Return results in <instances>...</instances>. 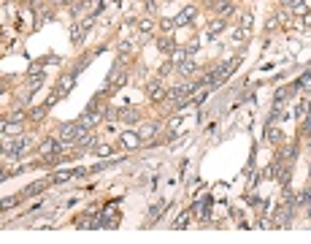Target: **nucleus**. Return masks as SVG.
<instances>
[{
  "mask_svg": "<svg viewBox=\"0 0 311 244\" xmlns=\"http://www.w3.org/2000/svg\"><path fill=\"white\" fill-rule=\"evenodd\" d=\"M65 147L68 144H62L60 138H43L41 141V147H38V152H41V160L46 163V166H57V163H62L65 160Z\"/></svg>",
  "mask_w": 311,
  "mask_h": 244,
  "instance_id": "1",
  "label": "nucleus"
},
{
  "mask_svg": "<svg viewBox=\"0 0 311 244\" xmlns=\"http://www.w3.org/2000/svg\"><path fill=\"white\" fill-rule=\"evenodd\" d=\"M87 133H90V128H84L79 119H76V122H62V125L57 128V138H60L62 144H68V147L79 144Z\"/></svg>",
  "mask_w": 311,
  "mask_h": 244,
  "instance_id": "2",
  "label": "nucleus"
},
{
  "mask_svg": "<svg viewBox=\"0 0 311 244\" xmlns=\"http://www.w3.org/2000/svg\"><path fill=\"white\" fill-rule=\"evenodd\" d=\"M168 90H171V87H165V82L160 79V76L146 84V95H149V100H152V103H165Z\"/></svg>",
  "mask_w": 311,
  "mask_h": 244,
  "instance_id": "3",
  "label": "nucleus"
},
{
  "mask_svg": "<svg viewBox=\"0 0 311 244\" xmlns=\"http://www.w3.org/2000/svg\"><path fill=\"white\" fill-rule=\"evenodd\" d=\"M73 87H76V76H73V73H62V76L57 79V84H54V95L62 100V98L71 95Z\"/></svg>",
  "mask_w": 311,
  "mask_h": 244,
  "instance_id": "4",
  "label": "nucleus"
},
{
  "mask_svg": "<svg viewBox=\"0 0 311 244\" xmlns=\"http://www.w3.org/2000/svg\"><path fill=\"white\" fill-rule=\"evenodd\" d=\"M292 214H295V206L292 204H281L276 212H273V222H276V228H290L292 225Z\"/></svg>",
  "mask_w": 311,
  "mask_h": 244,
  "instance_id": "5",
  "label": "nucleus"
},
{
  "mask_svg": "<svg viewBox=\"0 0 311 244\" xmlns=\"http://www.w3.org/2000/svg\"><path fill=\"white\" fill-rule=\"evenodd\" d=\"M300 92V87H298V82H292V84H284V87H279L276 92H273V103H287V100H292Z\"/></svg>",
  "mask_w": 311,
  "mask_h": 244,
  "instance_id": "6",
  "label": "nucleus"
},
{
  "mask_svg": "<svg viewBox=\"0 0 311 244\" xmlns=\"http://www.w3.org/2000/svg\"><path fill=\"white\" fill-rule=\"evenodd\" d=\"M141 117H144V111L138 106H122L119 109V122H125V125H138Z\"/></svg>",
  "mask_w": 311,
  "mask_h": 244,
  "instance_id": "7",
  "label": "nucleus"
},
{
  "mask_svg": "<svg viewBox=\"0 0 311 244\" xmlns=\"http://www.w3.org/2000/svg\"><path fill=\"white\" fill-rule=\"evenodd\" d=\"M119 144L125 147L127 152H133V149H138V147L144 144V141H141L138 130H122V133H119Z\"/></svg>",
  "mask_w": 311,
  "mask_h": 244,
  "instance_id": "8",
  "label": "nucleus"
},
{
  "mask_svg": "<svg viewBox=\"0 0 311 244\" xmlns=\"http://www.w3.org/2000/svg\"><path fill=\"white\" fill-rule=\"evenodd\" d=\"M157 133H160V122H146V125L138 128V136H141V141L144 144H154Z\"/></svg>",
  "mask_w": 311,
  "mask_h": 244,
  "instance_id": "9",
  "label": "nucleus"
},
{
  "mask_svg": "<svg viewBox=\"0 0 311 244\" xmlns=\"http://www.w3.org/2000/svg\"><path fill=\"white\" fill-rule=\"evenodd\" d=\"M298 152H300V147H298V141H292V144H287V147H281L279 152H276V160H281V163H295L298 160Z\"/></svg>",
  "mask_w": 311,
  "mask_h": 244,
  "instance_id": "10",
  "label": "nucleus"
},
{
  "mask_svg": "<svg viewBox=\"0 0 311 244\" xmlns=\"http://www.w3.org/2000/svg\"><path fill=\"white\" fill-rule=\"evenodd\" d=\"M103 119H106V117H103V111H92V109H87L79 117V122H81L84 128H90V130H98V125H100Z\"/></svg>",
  "mask_w": 311,
  "mask_h": 244,
  "instance_id": "11",
  "label": "nucleus"
},
{
  "mask_svg": "<svg viewBox=\"0 0 311 244\" xmlns=\"http://www.w3.org/2000/svg\"><path fill=\"white\" fill-rule=\"evenodd\" d=\"M176 73L182 79H192L195 73H197V63H195V57H187V60H182L176 65Z\"/></svg>",
  "mask_w": 311,
  "mask_h": 244,
  "instance_id": "12",
  "label": "nucleus"
},
{
  "mask_svg": "<svg viewBox=\"0 0 311 244\" xmlns=\"http://www.w3.org/2000/svg\"><path fill=\"white\" fill-rule=\"evenodd\" d=\"M209 6L214 8L216 11V16H225V19H228V16L233 14V0H209Z\"/></svg>",
  "mask_w": 311,
  "mask_h": 244,
  "instance_id": "13",
  "label": "nucleus"
},
{
  "mask_svg": "<svg viewBox=\"0 0 311 244\" xmlns=\"http://www.w3.org/2000/svg\"><path fill=\"white\" fill-rule=\"evenodd\" d=\"M52 182L49 179H41V182H33V185H27L25 190L19 193V198H30V195H38V193H46V187H49Z\"/></svg>",
  "mask_w": 311,
  "mask_h": 244,
  "instance_id": "14",
  "label": "nucleus"
},
{
  "mask_svg": "<svg viewBox=\"0 0 311 244\" xmlns=\"http://www.w3.org/2000/svg\"><path fill=\"white\" fill-rule=\"evenodd\" d=\"M84 38H87V27H84L81 22H73L71 25V44L73 46H81Z\"/></svg>",
  "mask_w": 311,
  "mask_h": 244,
  "instance_id": "15",
  "label": "nucleus"
},
{
  "mask_svg": "<svg viewBox=\"0 0 311 244\" xmlns=\"http://www.w3.org/2000/svg\"><path fill=\"white\" fill-rule=\"evenodd\" d=\"M225 27H228V19H225V16H214V19L206 25V30H209L211 38H216L219 33H225Z\"/></svg>",
  "mask_w": 311,
  "mask_h": 244,
  "instance_id": "16",
  "label": "nucleus"
},
{
  "mask_svg": "<svg viewBox=\"0 0 311 244\" xmlns=\"http://www.w3.org/2000/svg\"><path fill=\"white\" fill-rule=\"evenodd\" d=\"M71 179H73V168H60V171L49 174L52 185H62V182H71Z\"/></svg>",
  "mask_w": 311,
  "mask_h": 244,
  "instance_id": "17",
  "label": "nucleus"
},
{
  "mask_svg": "<svg viewBox=\"0 0 311 244\" xmlns=\"http://www.w3.org/2000/svg\"><path fill=\"white\" fill-rule=\"evenodd\" d=\"M176 46H179V44H176V41L171 38V35H163V38L157 41V52H163V54H168V57H171Z\"/></svg>",
  "mask_w": 311,
  "mask_h": 244,
  "instance_id": "18",
  "label": "nucleus"
},
{
  "mask_svg": "<svg viewBox=\"0 0 311 244\" xmlns=\"http://www.w3.org/2000/svg\"><path fill=\"white\" fill-rule=\"evenodd\" d=\"M0 130H3V136H16V133H22V122L3 119V122H0Z\"/></svg>",
  "mask_w": 311,
  "mask_h": 244,
  "instance_id": "19",
  "label": "nucleus"
},
{
  "mask_svg": "<svg viewBox=\"0 0 311 244\" xmlns=\"http://www.w3.org/2000/svg\"><path fill=\"white\" fill-rule=\"evenodd\" d=\"M281 130L276 128V125H265V141H271V144H281Z\"/></svg>",
  "mask_w": 311,
  "mask_h": 244,
  "instance_id": "20",
  "label": "nucleus"
},
{
  "mask_svg": "<svg viewBox=\"0 0 311 244\" xmlns=\"http://www.w3.org/2000/svg\"><path fill=\"white\" fill-rule=\"evenodd\" d=\"M165 206H168V201H160V204H154L152 209H149V222H146V225H154V222H157V217L165 212Z\"/></svg>",
  "mask_w": 311,
  "mask_h": 244,
  "instance_id": "21",
  "label": "nucleus"
},
{
  "mask_svg": "<svg viewBox=\"0 0 311 244\" xmlns=\"http://www.w3.org/2000/svg\"><path fill=\"white\" fill-rule=\"evenodd\" d=\"M46 111H49V106H46V103H43V106H33L30 111H27V119H33V122H41V119L46 117Z\"/></svg>",
  "mask_w": 311,
  "mask_h": 244,
  "instance_id": "22",
  "label": "nucleus"
},
{
  "mask_svg": "<svg viewBox=\"0 0 311 244\" xmlns=\"http://www.w3.org/2000/svg\"><path fill=\"white\" fill-rule=\"evenodd\" d=\"M138 33H144V35H149V33H154V19L152 16H144V19H138Z\"/></svg>",
  "mask_w": 311,
  "mask_h": 244,
  "instance_id": "23",
  "label": "nucleus"
},
{
  "mask_svg": "<svg viewBox=\"0 0 311 244\" xmlns=\"http://www.w3.org/2000/svg\"><path fill=\"white\" fill-rule=\"evenodd\" d=\"M290 14L306 16V14H308V0H298V3H292V6H290Z\"/></svg>",
  "mask_w": 311,
  "mask_h": 244,
  "instance_id": "24",
  "label": "nucleus"
},
{
  "mask_svg": "<svg viewBox=\"0 0 311 244\" xmlns=\"http://www.w3.org/2000/svg\"><path fill=\"white\" fill-rule=\"evenodd\" d=\"M281 201H284V204H292V206H298V195L292 193V187H290V185L281 187Z\"/></svg>",
  "mask_w": 311,
  "mask_h": 244,
  "instance_id": "25",
  "label": "nucleus"
},
{
  "mask_svg": "<svg viewBox=\"0 0 311 244\" xmlns=\"http://www.w3.org/2000/svg\"><path fill=\"white\" fill-rule=\"evenodd\" d=\"M43 87V73H38V76H27V90L30 92H38Z\"/></svg>",
  "mask_w": 311,
  "mask_h": 244,
  "instance_id": "26",
  "label": "nucleus"
},
{
  "mask_svg": "<svg viewBox=\"0 0 311 244\" xmlns=\"http://www.w3.org/2000/svg\"><path fill=\"white\" fill-rule=\"evenodd\" d=\"M187 57H190V54H187V46H176L173 54H171V63H173V65H179V63L187 60Z\"/></svg>",
  "mask_w": 311,
  "mask_h": 244,
  "instance_id": "27",
  "label": "nucleus"
},
{
  "mask_svg": "<svg viewBox=\"0 0 311 244\" xmlns=\"http://www.w3.org/2000/svg\"><path fill=\"white\" fill-rule=\"evenodd\" d=\"M308 109H311V106H308V100H298V103H295V111H292V114H295L298 119H303V117L308 114Z\"/></svg>",
  "mask_w": 311,
  "mask_h": 244,
  "instance_id": "28",
  "label": "nucleus"
},
{
  "mask_svg": "<svg viewBox=\"0 0 311 244\" xmlns=\"http://www.w3.org/2000/svg\"><path fill=\"white\" fill-rule=\"evenodd\" d=\"M247 38H249V30H247V27H241V25H238V27L233 30V41H235V44H243Z\"/></svg>",
  "mask_w": 311,
  "mask_h": 244,
  "instance_id": "29",
  "label": "nucleus"
},
{
  "mask_svg": "<svg viewBox=\"0 0 311 244\" xmlns=\"http://www.w3.org/2000/svg\"><path fill=\"white\" fill-rule=\"evenodd\" d=\"M298 87H300V92H311V71H306L303 76L298 79Z\"/></svg>",
  "mask_w": 311,
  "mask_h": 244,
  "instance_id": "30",
  "label": "nucleus"
},
{
  "mask_svg": "<svg viewBox=\"0 0 311 244\" xmlns=\"http://www.w3.org/2000/svg\"><path fill=\"white\" fill-rule=\"evenodd\" d=\"M298 206H311V187L306 185V190L298 193Z\"/></svg>",
  "mask_w": 311,
  "mask_h": 244,
  "instance_id": "31",
  "label": "nucleus"
},
{
  "mask_svg": "<svg viewBox=\"0 0 311 244\" xmlns=\"http://www.w3.org/2000/svg\"><path fill=\"white\" fill-rule=\"evenodd\" d=\"M173 71H176V65H173L171 60H165L163 65H160V71H157V76H160V79H165V76H168V73H173Z\"/></svg>",
  "mask_w": 311,
  "mask_h": 244,
  "instance_id": "32",
  "label": "nucleus"
},
{
  "mask_svg": "<svg viewBox=\"0 0 311 244\" xmlns=\"http://www.w3.org/2000/svg\"><path fill=\"white\" fill-rule=\"evenodd\" d=\"M95 155L98 157H111V155H114V147H111V144H98L95 147Z\"/></svg>",
  "mask_w": 311,
  "mask_h": 244,
  "instance_id": "33",
  "label": "nucleus"
},
{
  "mask_svg": "<svg viewBox=\"0 0 311 244\" xmlns=\"http://www.w3.org/2000/svg\"><path fill=\"white\" fill-rule=\"evenodd\" d=\"M300 136L311 138V109H308V114L303 117V125H300Z\"/></svg>",
  "mask_w": 311,
  "mask_h": 244,
  "instance_id": "34",
  "label": "nucleus"
},
{
  "mask_svg": "<svg viewBox=\"0 0 311 244\" xmlns=\"http://www.w3.org/2000/svg\"><path fill=\"white\" fill-rule=\"evenodd\" d=\"M173 27H176L173 19H168V16H163V19H160V30H163V33L171 35V33H173Z\"/></svg>",
  "mask_w": 311,
  "mask_h": 244,
  "instance_id": "35",
  "label": "nucleus"
},
{
  "mask_svg": "<svg viewBox=\"0 0 311 244\" xmlns=\"http://www.w3.org/2000/svg\"><path fill=\"white\" fill-rule=\"evenodd\" d=\"M187 225H190V212H182L179 220H173V228H187Z\"/></svg>",
  "mask_w": 311,
  "mask_h": 244,
  "instance_id": "36",
  "label": "nucleus"
},
{
  "mask_svg": "<svg viewBox=\"0 0 311 244\" xmlns=\"http://www.w3.org/2000/svg\"><path fill=\"white\" fill-rule=\"evenodd\" d=\"M182 14H184L190 22H192V19H197V6H192V3H190V6H184V8H182Z\"/></svg>",
  "mask_w": 311,
  "mask_h": 244,
  "instance_id": "37",
  "label": "nucleus"
},
{
  "mask_svg": "<svg viewBox=\"0 0 311 244\" xmlns=\"http://www.w3.org/2000/svg\"><path fill=\"white\" fill-rule=\"evenodd\" d=\"M103 117H106V119H119V109L117 106H106V109H103Z\"/></svg>",
  "mask_w": 311,
  "mask_h": 244,
  "instance_id": "38",
  "label": "nucleus"
},
{
  "mask_svg": "<svg viewBox=\"0 0 311 244\" xmlns=\"http://www.w3.org/2000/svg\"><path fill=\"white\" fill-rule=\"evenodd\" d=\"M38 73H43V63H41V60L33 63L30 68H27V76H38Z\"/></svg>",
  "mask_w": 311,
  "mask_h": 244,
  "instance_id": "39",
  "label": "nucleus"
},
{
  "mask_svg": "<svg viewBox=\"0 0 311 244\" xmlns=\"http://www.w3.org/2000/svg\"><path fill=\"white\" fill-rule=\"evenodd\" d=\"M238 25H241V27H247V30H252V14H241Z\"/></svg>",
  "mask_w": 311,
  "mask_h": 244,
  "instance_id": "40",
  "label": "nucleus"
},
{
  "mask_svg": "<svg viewBox=\"0 0 311 244\" xmlns=\"http://www.w3.org/2000/svg\"><path fill=\"white\" fill-rule=\"evenodd\" d=\"M197 49H201V44H197V41H190V44H187V54H190V57H195Z\"/></svg>",
  "mask_w": 311,
  "mask_h": 244,
  "instance_id": "41",
  "label": "nucleus"
},
{
  "mask_svg": "<svg viewBox=\"0 0 311 244\" xmlns=\"http://www.w3.org/2000/svg\"><path fill=\"white\" fill-rule=\"evenodd\" d=\"M84 176H90L87 168H73V179H84Z\"/></svg>",
  "mask_w": 311,
  "mask_h": 244,
  "instance_id": "42",
  "label": "nucleus"
},
{
  "mask_svg": "<svg viewBox=\"0 0 311 244\" xmlns=\"http://www.w3.org/2000/svg\"><path fill=\"white\" fill-rule=\"evenodd\" d=\"M54 19V11H46L43 16H41V22H52Z\"/></svg>",
  "mask_w": 311,
  "mask_h": 244,
  "instance_id": "43",
  "label": "nucleus"
},
{
  "mask_svg": "<svg viewBox=\"0 0 311 244\" xmlns=\"http://www.w3.org/2000/svg\"><path fill=\"white\" fill-rule=\"evenodd\" d=\"M54 6H73V0H52Z\"/></svg>",
  "mask_w": 311,
  "mask_h": 244,
  "instance_id": "44",
  "label": "nucleus"
},
{
  "mask_svg": "<svg viewBox=\"0 0 311 244\" xmlns=\"http://www.w3.org/2000/svg\"><path fill=\"white\" fill-rule=\"evenodd\" d=\"M144 3H146V8H149V11H154V8H157V3H154V0H144Z\"/></svg>",
  "mask_w": 311,
  "mask_h": 244,
  "instance_id": "45",
  "label": "nucleus"
},
{
  "mask_svg": "<svg viewBox=\"0 0 311 244\" xmlns=\"http://www.w3.org/2000/svg\"><path fill=\"white\" fill-rule=\"evenodd\" d=\"M92 3H95V0H81V6H84V8H87V6H92Z\"/></svg>",
  "mask_w": 311,
  "mask_h": 244,
  "instance_id": "46",
  "label": "nucleus"
},
{
  "mask_svg": "<svg viewBox=\"0 0 311 244\" xmlns=\"http://www.w3.org/2000/svg\"><path fill=\"white\" fill-rule=\"evenodd\" d=\"M303 22H306V25L311 27V14H306V16H303Z\"/></svg>",
  "mask_w": 311,
  "mask_h": 244,
  "instance_id": "47",
  "label": "nucleus"
},
{
  "mask_svg": "<svg viewBox=\"0 0 311 244\" xmlns=\"http://www.w3.org/2000/svg\"><path fill=\"white\" fill-rule=\"evenodd\" d=\"M308 152H311V141H308Z\"/></svg>",
  "mask_w": 311,
  "mask_h": 244,
  "instance_id": "48",
  "label": "nucleus"
}]
</instances>
